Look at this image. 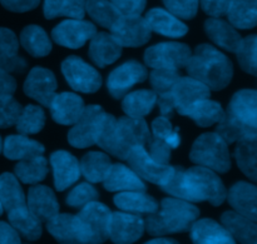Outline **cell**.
Segmentation results:
<instances>
[{
	"label": "cell",
	"instance_id": "obj_1",
	"mask_svg": "<svg viewBox=\"0 0 257 244\" xmlns=\"http://www.w3.org/2000/svg\"><path fill=\"white\" fill-rule=\"evenodd\" d=\"M161 188L175 198L187 202H208L215 207L222 204L227 197L225 184L215 170L201 165L190 169L175 167Z\"/></svg>",
	"mask_w": 257,
	"mask_h": 244
},
{
	"label": "cell",
	"instance_id": "obj_2",
	"mask_svg": "<svg viewBox=\"0 0 257 244\" xmlns=\"http://www.w3.org/2000/svg\"><path fill=\"white\" fill-rule=\"evenodd\" d=\"M152 134L143 118L122 117L115 119L105 113L95 144L109 154L125 160L135 147H147Z\"/></svg>",
	"mask_w": 257,
	"mask_h": 244
},
{
	"label": "cell",
	"instance_id": "obj_3",
	"mask_svg": "<svg viewBox=\"0 0 257 244\" xmlns=\"http://www.w3.org/2000/svg\"><path fill=\"white\" fill-rule=\"evenodd\" d=\"M190 77L200 80L210 90H222L233 77L232 62L211 44H201L186 64Z\"/></svg>",
	"mask_w": 257,
	"mask_h": 244
},
{
	"label": "cell",
	"instance_id": "obj_4",
	"mask_svg": "<svg viewBox=\"0 0 257 244\" xmlns=\"http://www.w3.org/2000/svg\"><path fill=\"white\" fill-rule=\"evenodd\" d=\"M200 215V209L180 198H165L156 212L150 213L145 228L153 237L170 235L190 230Z\"/></svg>",
	"mask_w": 257,
	"mask_h": 244
},
{
	"label": "cell",
	"instance_id": "obj_5",
	"mask_svg": "<svg viewBox=\"0 0 257 244\" xmlns=\"http://www.w3.org/2000/svg\"><path fill=\"white\" fill-rule=\"evenodd\" d=\"M190 159L196 165L210 168L216 173H226L231 169L228 144L217 133L200 135L191 148Z\"/></svg>",
	"mask_w": 257,
	"mask_h": 244
},
{
	"label": "cell",
	"instance_id": "obj_6",
	"mask_svg": "<svg viewBox=\"0 0 257 244\" xmlns=\"http://www.w3.org/2000/svg\"><path fill=\"white\" fill-rule=\"evenodd\" d=\"M75 217L82 233L83 243H103L108 239L112 212L103 203L95 200L88 203L80 208V212Z\"/></svg>",
	"mask_w": 257,
	"mask_h": 244
},
{
	"label": "cell",
	"instance_id": "obj_7",
	"mask_svg": "<svg viewBox=\"0 0 257 244\" xmlns=\"http://www.w3.org/2000/svg\"><path fill=\"white\" fill-rule=\"evenodd\" d=\"M105 112L100 105H88L84 108L79 119L68 132V142L72 147L83 149L92 147L97 142Z\"/></svg>",
	"mask_w": 257,
	"mask_h": 244
},
{
	"label": "cell",
	"instance_id": "obj_8",
	"mask_svg": "<svg viewBox=\"0 0 257 244\" xmlns=\"http://www.w3.org/2000/svg\"><path fill=\"white\" fill-rule=\"evenodd\" d=\"M62 73L73 90L80 93H95L102 87L99 72L82 58L70 55L62 63Z\"/></svg>",
	"mask_w": 257,
	"mask_h": 244
},
{
	"label": "cell",
	"instance_id": "obj_9",
	"mask_svg": "<svg viewBox=\"0 0 257 244\" xmlns=\"http://www.w3.org/2000/svg\"><path fill=\"white\" fill-rule=\"evenodd\" d=\"M192 50L187 44L175 42L152 45L145 52V63L152 69H182L190 60Z\"/></svg>",
	"mask_w": 257,
	"mask_h": 244
},
{
	"label": "cell",
	"instance_id": "obj_10",
	"mask_svg": "<svg viewBox=\"0 0 257 244\" xmlns=\"http://www.w3.org/2000/svg\"><path fill=\"white\" fill-rule=\"evenodd\" d=\"M125 160L142 179L153 183V184H158L160 187L167 182V179L171 177L173 169H175V167L170 164H161V163L156 162L148 154L146 147H142V145L133 148L128 153V157Z\"/></svg>",
	"mask_w": 257,
	"mask_h": 244
},
{
	"label": "cell",
	"instance_id": "obj_11",
	"mask_svg": "<svg viewBox=\"0 0 257 244\" xmlns=\"http://www.w3.org/2000/svg\"><path fill=\"white\" fill-rule=\"evenodd\" d=\"M148 77V72L143 64L137 60H128L110 72L107 79V88L114 99L124 97L136 84L143 83Z\"/></svg>",
	"mask_w": 257,
	"mask_h": 244
},
{
	"label": "cell",
	"instance_id": "obj_12",
	"mask_svg": "<svg viewBox=\"0 0 257 244\" xmlns=\"http://www.w3.org/2000/svg\"><path fill=\"white\" fill-rule=\"evenodd\" d=\"M97 33L93 23L83 19H67L53 29L52 38L58 45L69 49H79Z\"/></svg>",
	"mask_w": 257,
	"mask_h": 244
},
{
	"label": "cell",
	"instance_id": "obj_13",
	"mask_svg": "<svg viewBox=\"0 0 257 244\" xmlns=\"http://www.w3.org/2000/svg\"><path fill=\"white\" fill-rule=\"evenodd\" d=\"M113 37L122 47L137 48L147 44L152 35V30L141 15L122 17L110 29Z\"/></svg>",
	"mask_w": 257,
	"mask_h": 244
},
{
	"label": "cell",
	"instance_id": "obj_14",
	"mask_svg": "<svg viewBox=\"0 0 257 244\" xmlns=\"http://www.w3.org/2000/svg\"><path fill=\"white\" fill-rule=\"evenodd\" d=\"M145 219L136 213H112L108 228V238L113 243H135L145 233Z\"/></svg>",
	"mask_w": 257,
	"mask_h": 244
},
{
	"label": "cell",
	"instance_id": "obj_15",
	"mask_svg": "<svg viewBox=\"0 0 257 244\" xmlns=\"http://www.w3.org/2000/svg\"><path fill=\"white\" fill-rule=\"evenodd\" d=\"M58 82L54 73L42 67H35L24 82V93L39 104L48 107L57 92Z\"/></svg>",
	"mask_w": 257,
	"mask_h": 244
},
{
	"label": "cell",
	"instance_id": "obj_16",
	"mask_svg": "<svg viewBox=\"0 0 257 244\" xmlns=\"http://www.w3.org/2000/svg\"><path fill=\"white\" fill-rule=\"evenodd\" d=\"M50 165L58 192L68 189L80 178V165L77 158L67 150H57L50 155Z\"/></svg>",
	"mask_w": 257,
	"mask_h": 244
},
{
	"label": "cell",
	"instance_id": "obj_17",
	"mask_svg": "<svg viewBox=\"0 0 257 244\" xmlns=\"http://www.w3.org/2000/svg\"><path fill=\"white\" fill-rule=\"evenodd\" d=\"M48 107L55 123L62 125H73L79 119L85 105L78 94L64 92L54 94Z\"/></svg>",
	"mask_w": 257,
	"mask_h": 244
},
{
	"label": "cell",
	"instance_id": "obj_18",
	"mask_svg": "<svg viewBox=\"0 0 257 244\" xmlns=\"http://www.w3.org/2000/svg\"><path fill=\"white\" fill-rule=\"evenodd\" d=\"M171 94H172L173 102H175V109L180 112L197 100L210 98L211 90L207 85L201 83L200 80L192 77L181 75L173 85Z\"/></svg>",
	"mask_w": 257,
	"mask_h": 244
},
{
	"label": "cell",
	"instance_id": "obj_19",
	"mask_svg": "<svg viewBox=\"0 0 257 244\" xmlns=\"http://www.w3.org/2000/svg\"><path fill=\"white\" fill-rule=\"evenodd\" d=\"M27 207L42 222H47L59 213V203L54 192L47 185H33L28 190Z\"/></svg>",
	"mask_w": 257,
	"mask_h": 244
},
{
	"label": "cell",
	"instance_id": "obj_20",
	"mask_svg": "<svg viewBox=\"0 0 257 244\" xmlns=\"http://www.w3.org/2000/svg\"><path fill=\"white\" fill-rule=\"evenodd\" d=\"M122 45L109 33H95L90 39L89 58L97 67L105 68L122 55Z\"/></svg>",
	"mask_w": 257,
	"mask_h": 244
},
{
	"label": "cell",
	"instance_id": "obj_21",
	"mask_svg": "<svg viewBox=\"0 0 257 244\" xmlns=\"http://www.w3.org/2000/svg\"><path fill=\"white\" fill-rule=\"evenodd\" d=\"M103 187L108 192H128L141 190L146 192L145 182L131 167L124 164H112L107 177L103 180Z\"/></svg>",
	"mask_w": 257,
	"mask_h": 244
},
{
	"label": "cell",
	"instance_id": "obj_22",
	"mask_svg": "<svg viewBox=\"0 0 257 244\" xmlns=\"http://www.w3.org/2000/svg\"><path fill=\"white\" fill-rule=\"evenodd\" d=\"M145 20L152 32L167 38H182L188 33V27L180 18L161 8L151 9Z\"/></svg>",
	"mask_w": 257,
	"mask_h": 244
},
{
	"label": "cell",
	"instance_id": "obj_23",
	"mask_svg": "<svg viewBox=\"0 0 257 244\" xmlns=\"http://www.w3.org/2000/svg\"><path fill=\"white\" fill-rule=\"evenodd\" d=\"M191 239L198 244H232L235 239L222 224L205 218L196 219L190 228Z\"/></svg>",
	"mask_w": 257,
	"mask_h": 244
},
{
	"label": "cell",
	"instance_id": "obj_24",
	"mask_svg": "<svg viewBox=\"0 0 257 244\" xmlns=\"http://www.w3.org/2000/svg\"><path fill=\"white\" fill-rule=\"evenodd\" d=\"M183 117H188L201 128H208L217 124L225 115L222 105L210 98L201 99L177 112Z\"/></svg>",
	"mask_w": 257,
	"mask_h": 244
},
{
	"label": "cell",
	"instance_id": "obj_25",
	"mask_svg": "<svg viewBox=\"0 0 257 244\" xmlns=\"http://www.w3.org/2000/svg\"><path fill=\"white\" fill-rule=\"evenodd\" d=\"M257 93L253 89H241L235 93L228 104L227 113L248 127L257 128Z\"/></svg>",
	"mask_w": 257,
	"mask_h": 244
},
{
	"label": "cell",
	"instance_id": "obj_26",
	"mask_svg": "<svg viewBox=\"0 0 257 244\" xmlns=\"http://www.w3.org/2000/svg\"><path fill=\"white\" fill-rule=\"evenodd\" d=\"M226 198L236 212L252 220L257 219V189L255 185L247 182H237L230 188Z\"/></svg>",
	"mask_w": 257,
	"mask_h": 244
},
{
	"label": "cell",
	"instance_id": "obj_27",
	"mask_svg": "<svg viewBox=\"0 0 257 244\" xmlns=\"http://www.w3.org/2000/svg\"><path fill=\"white\" fill-rule=\"evenodd\" d=\"M206 34L211 40L222 49L235 53L241 43V35L233 25L220 18H210L205 22Z\"/></svg>",
	"mask_w": 257,
	"mask_h": 244
},
{
	"label": "cell",
	"instance_id": "obj_28",
	"mask_svg": "<svg viewBox=\"0 0 257 244\" xmlns=\"http://www.w3.org/2000/svg\"><path fill=\"white\" fill-rule=\"evenodd\" d=\"M19 42L14 32L8 28H0V69L8 73L22 72L27 68V62L19 57Z\"/></svg>",
	"mask_w": 257,
	"mask_h": 244
},
{
	"label": "cell",
	"instance_id": "obj_29",
	"mask_svg": "<svg viewBox=\"0 0 257 244\" xmlns=\"http://www.w3.org/2000/svg\"><path fill=\"white\" fill-rule=\"evenodd\" d=\"M222 225L228 230L235 242L257 243V225L256 220L250 219L237 212L227 210L221 217Z\"/></svg>",
	"mask_w": 257,
	"mask_h": 244
},
{
	"label": "cell",
	"instance_id": "obj_30",
	"mask_svg": "<svg viewBox=\"0 0 257 244\" xmlns=\"http://www.w3.org/2000/svg\"><path fill=\"white\" fill-rule=\"evenodd\" d=\"M47 229L60 243H83L77 217L67 213H58L47 220Z\"/></svg>",
	"mask_w": 257,
	"mask_h": 244
},
{
	"label": "cell",
	"instance_id": "obj_31",
	"mask_svg": "<svg viewBox=\"0 0 257 244\" xmlns=\"http://www.w3.org/2000/svg\"><path fill=\"white\" fill-rule=\"evenodd\" d=\"M113 202L123 212L136 213V214H150L158 209L157 200L152 195L141 190L118 193Z\"/></svg>",
	"mask_w": 257,
	"mask_h": 244
},
{
	"label": "cell",
	"instance_id": "obj_32",
	"mask_svg": "<svg viewBox=\"0 0 257 244\" xmlns=\"http://www.w3.org/2000/svg\"><path fill=\"white\" fill-rule=\"evenodd\" d=\"M45 150L42 143L30 139L24 134L7 137L3 144V153L10 160H22L43 154Z\"/></svg>",
	"mask_w": 257,
	"mask_h": 244
},
{
	"label": "cell",
	"instance_id": "obj_33",
	"mask_svg": "<svg viewBox=\"0 0 257 244\" xmlns=\"http://www.w3.org/2000/svg\"><path fill=\"white\" fill-rule=\"evenodd\" d=\"M20 44L34 58H44L52 52V42L47 32L39 25H28L20 33Z\"/></svg>",
	"mask_w": 257,
	"mask_h": 244
},
{
	"label": "cell",
	"instance_id": "obj_34",
	"mask_svg": "<svg viewBox=\"0 0 257 244\" xmlns=\"http://www.w3.org/2000/svg\"><path fill=\"white\" fill-rule=\"evenodd\" d=\"M8 218H9L10 224L17 229V232L28 240H37L42 237V220L37 215L33 214L28 209L27 205L8 212Z\"/></svg>",
	"mask_w": 257,
	"mask_h": 244
},
{
	"label": "cell",
	"instance_id": "obj_35",
	"mask_svg": "<svg viewBox=\"0 0 257 244\" xmlns=\"http://www.w3.org/2000/svg\"><path fill=\"white\" fill-rule=\"evenodd\" d=\"M225 14L231 25L238 29H252L257 23L256 0H230Z\"/></svg>",
	"mask_w": 257,
	"mask_h": 244
},
{
	"label": "cell",
	"instance_id": "obj_36",
	"mask_svg": "<svg viewBox=\"0 0 257 244\" xmlns=\"http://www.w3.org/2000/svg\"><path fill=\"white\" fill-rule=\"evenodd\" d=\"M157 103V94L153 90L140 89L127 93L123 97L122 109L132 118H145L150 114Z\"/></svg>",
	"mask_w": 257,
	"mask_h": 244
},
{
	"label": "cell",
	"instance_id": "obj_37",
	"mask_svg": "<svg viewBox=\"0 0 257 244\" xmlns=\"http://www.w3.org/2000/svg\"><path fill=\"white\" fill-rule=\"evenodd\" d=\"M0 202L7 212L27 205V197L19 179L12 173L0 175Z\"/></svg>",
	"mask_w": 257,
	"mask_h": 244
},
{
	"label": "cell",
	"instance_id": "obj_38",
	"mask_svg": "<svg viewBox=\"0 0 257 244\" xmlns=\"http://www.w3.org/2000/svg\"><path fill=\"white\" fill-rule=\"evenodd\" d=\"M217 124L216 133L227 144L241 142V140L245 139H251V138H257V128L248 127V125L238 122L227 112H225V115Z\"/></svg>",
	"mask_w": 257,
	"mask_h": 244
},
{
	"label": "cell",
	"instance_id": "obj_39",
	"mask_svg": "<svg viewBox=\"0 0 257 244\" xmlns=\"http://www.w3.org/2000/svg\"><path fill=\"white\" fill-rule=\"evenodd\" d=\"M15 177L24 184H37L48 175V162L43 154L19 160L14 168Z\"/></svg>",
	"mask_w": 257,
	"mask_h": 244
},
{
	"label": "cell",
	"instance_id": "obj_40",
	"mask_svg": "<svg viewBox=\"0 0 257 244\" xmlns=\"http://www.w3.org/2000/svg\"><path fill=\"white\" fill-rule=\"evenodd\" d=\"M80 173L90 183H100L104 180L112 167L109 157L102 152H89L79 163Z\"/></svg>",
	"mask_w": 257,
	"mask_h": 244
},
{
	"label": "cell",
	"instance_id": "obj_41",
	"mask_svg": "<svg viewBox=\"0 0 257 244\" xmlns=\"http://www.w3.org/2000/svg\"><path fill=\"white\" fill-rule=\"evenodd\" d=\"M87 0H45L44 17L45 19L65 17L69 19H83L85 14Z\"/></svg>",
	"mask_w": 257,
	"mask_h": 244
},
{
	"label": "cell",
	"instance_id": "obj_42",
	"mask_svg": "<svg viewBox=\"0 0 257 244\" xmlns=\"http://www.w3.org/2000/svg\"><path fill=\"white\" fill-rule=\"evenodd\" d=\"M85 12L98 25L109 30L122 17L113 2L109 0H87Z\"/></svg>",
	"mask_w": 257,
	"mask_h": 244
},
{
	"label": "cell",
	"instance_id": "obj_43",
	"mask_svg": "<svg viewBox=\"0 0 257 244\" xmlns=\"http://www.w3.org/2000/svg\"><path fill=\"white\" fill-rule=\"evenodd\" d=\"M15 125H17V129L20 134H37L45 125L44 110L42 107L34 104H29L22 108V112L18 117Z\"/></svg>",
	"mask_w": 257,
	"mask_h": 244
},
{
	"label": "cell",
	"instance_id": "obj_44",
	"mask_svg": "<svg viewBox=\"0 0 257 244\" xmlns=\"http://www.w3.org/2000/svg\"><path fill=\"white\" fill-rule=\"evenodd\" d=\"M238 145L235 149V158L237 162L238 168L241 172L250 178L252 182L257 179V169H256V138L245 139L237 142Z\"/></svg>",
	"mask_w": 257,
	"mask_h": 244
},
{
	"label": "cell",
	"instance_id": "obj_45",
	"mask_svg": "<svg viewBox=\"0 0 257 244\" xmlns=\"http://www.w3.org/2000/svg\"><path fill=\"white\" fill-rule=\"evenodd\" d=\"M256 47V35H250V37L245 38V39H241L240 45H238L237 50L235 52L240 67L251 75L257 74Z\"/></svg>",
	"mask_w": 257,
	"mask_h": 244
},
{
	"label": "cell",
	"instance_id": "obj_46",
	"mask_svg": "<svg viewBox=\"0 0 257 244\" xmlns=\"http://www.w3.org/2000/svg\"><path fill=\"white\" fill-rule=\"evenodd\" d=\"M180 77V70L177 69H166V68L153 69L150 77L153 92L157 95L170 93Z\"/></svg>",
	"mask_w": 257,
	"mask_h": 244
},
{
	"label": "cell",
	"instance_id": "obj_47",
	"mask_svg": "<svg viewBox=\"0 0 257 244\" xmlns=\"http://www.w3.org/2000/svg\"><path fill=\"white\" fill-rule=\"evenodd\" d=\"M98 198V192L90 183H80L73 188L65 198V203L69 207L80 209L88 203L93 202Z\"/></svg>",
	"mask_w": 257,
	"mask_h": 244
},
{
	"label": "cell",
	"instance_id": "obj_48",
	"mask_svg": "<svg viewBox=\"0 0 257 244\" xmlns=\"http://www.w3.org/2000/svg\"><path fill=\"white\" fill-rule=\"evenodd\" d=\"M22 108V105L13 98V95L0 98V128H9L15 125Z\"/></svg>",
	"mask_w": 257,
	"mask_h": 244
},
{
	"label": "cell",
	"instance_id": "obj_49",
	"mask_svg": "<svg viewBox=\"0 0 257 244\" xmlns=\"http://www.w3.org/2000/svg\"><path fill=\"white\" fill-rule=\"evenodd\" d=\"M166 9L181 19H192L200 7V0H163Z\"/></svg>",
	"mask_w": 257,
	"mask_h": 244
},
{
	"label": "cell",
	"instance_id": "obj_50",
	"mask_svg": "<svg viewBox=\"0 0 257 244\" xmlns=\"http://www.w3.org/2000/svg\"><path fill=\"white\" fill-rule=\"evenodd\" d=\"M148 148H150L148 149V154L156 162L161 163V164H170L171 152H172V149H171L170 145L165 140L152 137L151 142L148 143Z\"/></svg>",
	"mask_w": 257,
	"mask_h": 244
},
{
	"label": "cell",
	"instance_id": "obj_51",
	"mask_svg": "<svg viewBox=\"0 0 257 244\" xmlns=\"http://www.w3.org/2000/svg\"><path fill=\"white\" fill-rule=\"evenodd\" d=\"M118 12L124 17L141 15L147 5V0H112Z\"/></svg>",
	"mask_w": 257,
	"mask_h": 244
},
{
	"label": "cell",
	"instance_id": "obj_52",
	"mask_svg": "<svg viewBox=\"0 0 257 244\" xmlns=\"http://www.w3.org/2000/svg\"><path fill=\"white\" fill-rule=\"evenodd\" d=\"M152 137L158 138V139H163L168 137L171 132L173 130V125L171 123L170 118L165 117V115H161V117H157L152 122Z\"/></svg>",
	"mask_w": 257,
	"mask_h": 244
},
{
	"label": "cell",
	"instance_id": "obj_53",
	"mask_svg": "<svg viewBox=\"0 0 257 244\" xmlns=\"http://www.w3.org/2000/svg\"><path fill=\"white\" fill-rule=\"evenodd\" d=\"M3 7L14 13H25L35 9L40 0H0Z\"/></svg>",
	"mask_w": 257,
	"mask_h": 244
},
{
	"label": "cell",
	"instance_id": "obj_54",
	"mask_svg": "<svg viewBox=\"0 0 257 244\" xmlns=\"http://www.w3.org/2000/svg\"><path fill=\"white\" fill-rule=\"evenodd\" d=\"M230 0H200L203 12L210 17L220 18L226 13Z\"/></svg>",
	"mask_w": 257,
	"mask_h": 244
},
{
	"label": "cell",
	"instance_id": "obj_55",
	"mask_svg": "<svg viewBox=\"0 0 257 244\" xmlns=\"http://www.w3.org/2000/svg\"><path fill=\"white\" fill-rule=\"evenodd\" d=\"M17 90V80L7 70L0 69V98L13 95Z\"/></svg>",
	"mask_w": 257,
	"mask_h": 244
},
{
	"label": "cell",
	"instance_id": "obj_56",
	"mask_svg": "<svg viewBox=\"0 0 257 244\" xmlns=\"http://www.w3.org/2000/svg\"><path fill=\"white\" fill-rule=\"evenodd\" d=\"M158 107H160L161 115H165V117L171 118L175 112V102H173L172 94L170 93H166V94L157 95V103Z\"/></svg>",
	"mask_w": 257,
	"mask_h": 244
},
{
	"label": "cell",
	"instance_id": "obj_57",
	"mask_svg": "<svg viewBox=\"0 0 257 244\" xmlns=\"http://www.w3.org/2000/svg\"><path fill=\"white\" fill-rule=\"evenodd\" d=\"M0 243H20V234L12 224L0 222Z\"/></svg>",
	"mask_w": 257,
	"mask_h": 244
},
{
	"label": "cell",
	"instance_id": "obj_58",
	"mask_svg": "<svg viewBox=\"0 0 257 244\" xmlns=\"http://www.w3.org/2000/svg\"><path fill=\"white\" fill-rule=\"evenodd\" d=\"M178 130H180L178 128L173 129L172 132L168 134V137L165 139V142L170 145L171 149H177L181 144V137H180V133H178Z\"/></svg>",
	"mask_w": 257,
	"mask_h": 244
},
{
	"label": "cell",
	"instance_id": "obj_59",
	"mask_svg": "<svg viewBox=\"0 0 257 244\" xmlns=\"http://www.w3.org/2000/svg\"><path fill=\"white\" fill-rule=\"evenodd\" d=\"M148 243H151V244H158V243L168 244V243H176V240L175 239H171V238L165 237V235H158V237L155 238V239L148 240Z\"/></svg>",
	"mask_w": 257,
	"mask_h": 244
},
{
	"label": "cell",
	"instance_id": "obj_60",
	"mask_svg": "<svg viewBox=\"0 0 257 244\" xmlns=\"http://www.w3.org/2000/svg\"><path fill=\"white\" fill-rule=\"evenodd\" d=\"M3 212H4V208H3V205H2V202H0V215L3 214Z\"/></svg>",
	"mask_w": 257,
	"mask_h": 244
},
{
	"label": "cell",
	"instance_id": "obj_61",
	"mask_svg": "<svg viewBox=\"0 0 257 244\" xmlns=\"http://www.w3.org/2000/svg\"><path fill=\"white\" fill-rule=\"evenodd\" d=\"M3 152V142H2V138H0V153Z\"/></svg>",
	"mask_w": 257,
	"mask_h": 244
}]
</instances>
